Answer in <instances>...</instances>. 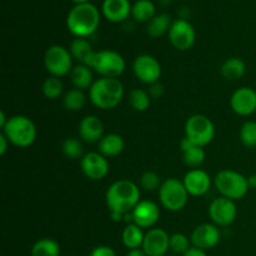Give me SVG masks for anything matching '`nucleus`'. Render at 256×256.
Here are the masks:
<instances>
[{"mask_svg":"<svg viewBox=\"0 0 256 256\" xmlns=\"http://www.w3.org/2000/svg\"><path fill=\"white\" fill-rule=\"evenodd\" d=\"M72 2H76V4H82V2H89L90 0H72Z\"/></svg>","mask_w":256,"mask_h":256,"instance_id":"nucleus-45","label":"nucleus"},{"mask_svg":"<svg viewBox=\"0 0 256 256\" xmlns=\"http://www.w3.org/2000/svg\"><path fill=\"white\" fill-rule=\"evenodd\" d=\"M100 24L99 9L92 2L75 4L66 16V26L76 38H86L94 34Z\"/></svg>","mask_w":256,"mask_h":256,"instance_id":"nucleus-2","label":"nucleus"},{"mask_svg":"<svg viewBox=\"0 0 256 256\" xmlns=\"http://www.w3.org/2000/svg\"><path fill=\"white\" fill-rule=\"evenodd\" d=\"M182 256H208V255H206V252H205V250L198 249V248L192 246V248H190V249L188 250L185 254H182Z\"/></svg>","mask_w":256,"mask_h":256,"instance_id":"nucleus-40","label":"nucleus"},{"mask_svg":"<svg viewBox=\"0 0 256 256\" xmlns=\"http://www.w3.org/2000/svg\"><path fill=\"white\" fill-rule=\"evenodd\" d=\"M190 239L192 245L198 249H212L220 242V230L218 229V225L205 222L195 228Z\"/></svg>","mask_w":256,"mask_h":256,"instance_id":"nucleus-16","label":"nucleus"},{"mask_svg":"<svg viewBox=\"0 0 256 256\" xmlns=\"http://www.w3.org/2000/svg\"><path fill=\"white\" fill-rule=\"evenodd\" d=\"M85 102H86V99H85L82 90L76 89V88L69 90L62 99V104L68 112H79L85 105Z\"/></svg>","mask_w":256,"mask_h":256,"instance_id":"nucleus-30","label":"nucleus"},{"mask_svg":"<svg viewBox=\"0 0 256 256\" xmlns=\"http://www.w3.org/2000/svg\"><path fill=\"white\" fill-rule=\"evenodd\" d=\"M44 64L52 76L62 78L72 70V56L70 50L62 45H52L44 55Z\"/></svg>","mask_w":256,"mask_h":256,"instance_id":"nucleus-9","label":"nucleus"},{"mask_svg":"<svg viewBox=\"0 0 256 256\" xmlns=\"http://www.w3.org/2000/svg\"><path fill=\"white\" fill-rule=\"evenodd\" d=\"M70 78H72V85L80 90L90 89L92 85L94 84L92 68L85 64H80L72 68V72H70Z\"/></svg>","mask_w":256,"mask_h":256,"instance_id":"nucleus-24","label":"nucleus"},{"mask_svg":"<svg viewBox=\"0 0 256 256\" xmlns=\"http://www.w3.org/2000/svg\"><path fill=\"white\" fill-rule=\"evenodd\" d=\"M125 142L119 134H108L99 142V152L105 158L118 156L124 152Z\"/></svg>","mask_w":256,"mask_h":256,"instance_id":"nucleus-22","label":"nucleus"},{"mask_svg":"<svg viewBox=\"0 0 256 256\" xmlns=\"http://www.w3.org/2000/svg\"><path fill=\"white\" fill-rule=\"evenodd\" d=\"M150 94L149 92L139 89H132L129 94V104L136 112H146L150 106Z\"/></svg>","mask_w":256,"mask_h":256,"instance_id":"nucleus-31","label":"nucleus"},{"mask_svg":"<svg viewBox=\"0 0 256 256\" xmlns=\"http://www.w3.org/2000/svg\"><path fill=\"white\" fill-rule=\"evenodd\" d=\"M155 5L152 0H136L132 5V15L136 22H149L155 16Z\"/></svg>","mask_w":256,"mask_h":256,"instance_id":"nucleus-27","label":"nucleus"},{"mask_svg":"<svg viewBox=\"0 0 256 256\" xmlns=\"http://www.w3.org/2000/svg\"><path fill=\"white\" fill-rule=\"evenodd\" d=\"M9 144H10L9 139L5 136L4 132H2V134H0V154L5 155V152H6L8 150V145Z\"/></svg>","mask_w":256,"mask_h":256,"instance_id":"nucleus-39","label":"nucleus"},{"mask_svg":"<svg viewBox=\"0 0 256 256\" xmlns=\"http://www.w3.org/2000/svg\"><path fill=\"white\" fill-rule=\"evenodd\" d=\"M238 210L234 200L219 196L212 200L209 206V216L218 226H228L236 219Z\"/></svg>","mask_w":256,"mask_h":256,"instance_id":"nucleus-12","label":"nucleus"},{"mask_svg":"<svg viewBox=\"0 0 256 256\" xmlns=\"http://www.w3.org/2000/svg\"><path fill=\"white\" fill-rule=\"evenodd\" d=\"M10 144L18 148H28L36 139V126L32 119L24 115L9 118V122L2 129Z\"/></svg>","mask_w":256,"mask_h":256,"instance_id":"nucleus-6","label":"nucleus"},{"mask_svg":"<svg viewBox=\"0 0 256 256\" xmlns=\"http://www.w3.org/2000/svg\"><path fill=\"white\" fill-rule=\"evenodd\" d=\"M126 256H148L145 254V252L142 250V248H139V249H132L129 250Z\"/></svg>","mask_w":256,"mask_h":256,"instance_id":"nucleus-41","label":"nucleus"},{"mask_svg":"<svg viewBox=\"0 0 256 256\" xmlns=\"http://www.w3.org/2000/svg\"><path fill=\"white\" fill-rule=\"evenodd\" d=\"M180 150L182 152V158H184V162L189 168L192 169H198L202 162H205V152L202 146L194 144L190 142L189 139L184 138L180 142Z\"/></svg>","mask_w":256,"mask_h":256,"instance_id":"nucleus-21","label":"nucleus"},{"mask_svg":"<svg viewBox=\"0 0 256 256\" xmlns=\"http://www.w3.org/2000/svg\"><path fill=\"white\" fill-rule=\"evenodd\" d=\"M215 136V126L212 120L202 114L190 116L185 122V138L194 144L204 148L212 142Z\"/></svg>","mask_w":256,"mask_h":256,"instance_id":"nucleus-8","label":"nucleus"},{"mask_svg":"<svg viewBox=\"0 0 256 256\" xmlns=\"http://www.w3.org/2000/svg\"><path fill=\"white\" fill-rule=\"evenodd\" d=\"M90 256H116V254L110 246L100 245V246H96L90 252Z\"/></svg>","mask_w":256,"mask_h":256,"instance_id":"nucleus-37","label":"nucleus"},{"mask_svg":"<svg viewBox=\"0 0 256 256\" xmlns=\"http://www.w3.org/2000/svg\"><path fill=\"white\" fill-rule=\"evenodd\" d=\"M140 184H142V189H145L146 192H154V190L160 189L162 182L156 172H145L140 178Z\"/></svg>","mask_w":256,"mask_h":256,"instance_id":"nucleus-36","label":"nucleus"},{"mask_svg":"<svg viewBox=\"0 0 256 256\" xmlns=\"http://www.w3.org/2000/svg\"><path fill=\"white\" fill-rule=\"evenodd\" d=\"M8 122H9V119L6 118V115H5L4 112H0V126H2V129H4L5 125L8 124Z\"/></svg>","mask_w":256,"mask_h":256,"instance_id":"nucleus-43","label":"nucleus"},{"mask_svg":"<svg viewBox=\"0 0 256 256\" xmlns=\"http://www.w3.org/2000/svg\"><path fill=\"white\" fill-rule=\"evenodd\" d=\"M172 24V22L169 14H166V12L156 14L149 22H148V35L152 38H155V39L162 36L165 32H169Z\"/></svg>","mask_w":256,"mask_h":256,"instance_id":"nucleus-25","label":"nucleus"},{"mask_svg":"<svg viewBox=\"0 0 256 256\" xmlns=\"http://www.w3.org/2000/svg\"><path fill=\"white\" fill-rule=\"evenodd\" d=\"M102 12L109 22H124L132 14V5L129 0H104Z\"/></svg>","mask_w":256,"mask_h":256,"instance_id":"nucleus-20","label":"nucleus"},{"mask_svg":"<svg viewBox=\"0 0 256 256\" xmlns=\"http://www.w3.org/2000/svg\"><path fill=\"white\" fill-rule=\"evenodd\" d=\"M42 89L45 98H48V99L50 100H55L62 94L64 85H62L60 78L49 76L44 82H42Z\"/></svg>","mask_w":256,"mask_h":256,"instance_id":"nucleus-32","label":"nucleus"},{"mask_svg":"<svg viewBox=\"0 0 256 256\" xmlns=\"http://www.w3.org/2000/svg\"><path fill=\"white\" fill-rule=\"evenodd\" d=\"M182 182L192 196H202L212 188V178L205 170L202 169H192L188 172Z\"/></svg>","mask_w":256,"mask_h":256,"instance_id":"nucleus-18","label":"nucleus"},{"mask_svg":"<svg viewBox=\"0 0 256 256\" xmlns=\"http://www.w3.org/2000/svg\"><path fill=\"white\" fill-rule=\"evenodd\" d=\"M85 65L94 69L102 78H118L125 72L126 62L122 55L114 50L92 52Z\"/></svg>","mask_w":256,"mask_h":256,"instance_id":"nucleus-4","label":"nucleus"},{"mask_svg":"<svg viewBox=\"0 0 256 256\" xmlns=\"http://www.w3.org/2000/svg\"><path fill=\"white\" fill-rule=\"evenodd\" d=\"M230 106L235 114L249 116L256 112V92L252 88L242 86L235 90L230 98Z\"/></svg>","mask_w":256,"mask_h":256,"instance_id":"nucleus-14","label":"nucleus"},{"mask_svg":"<svg viewBox=\"0 0 256 256\" xmlns=\"http://www.w3.org/2000/svg\"><path fill=\"white\" fill-rule=\"evenodd\" d=\"M62 149L65 156L69 158V159H79L80 156H82V152H84L82 144L75 138L65 139L62 145Z\"/></svg>","mask_w":256,"mask_h":256,"instance_id":"nucleus-34","label":"nucleus"},{"mask_svg":"<svg viewBox=\"0 0 256 256\" xmlns=\"http://www.w3.org/2000/svg\"><path fill=\"white\" fill-rule=\"evenodd\" d=\"M110 212L126 214L134 210L140 202V190L135 182L122 179L112 182L105 195Z\"/></svg>","mask_w":256,"mask_h":256,"instance_id":"nucleus-1","label":"nucleus"},{"mask_svg":"<svg viewBox=\"0 0 256 256\" xmlns=\"http://www.w3.org/2000/svg\"><path fill=\"white\" fill-rule=\"evenodd\" d=\"M134 224L142 229L152 228L160 218V209L154 202L150 200H140L139 204L132 212Z\"/></svg>","mask_w":256,"mask_h":256,"instance_id":"nucleus-17","label":"nucleus"},{"mask_svg":"<svg viewBox=\"0 0 256 256\" xmlns=\"http://www.w3.org/2000/svg\"><path fill=\"white\" fill-rule=\"evenodd\" d=\"M124 96V85L116 78H100L89 89L92 104L102 110L116 108Z\"/></svg>","mask_w":256,"mask_h":256,"instance_id":"nucleus-3","label":"nucleus"},{"mask_svg":"<svg viewBox=\"0 0 256 256\" xmlns=\"http://www.w3.org/2000/svg\"><path fill=\"white\" fill-rule=\"evenodd\" d=\"M248 182H249L250 189H256V175H250L248 178Z\"/></svg>","mask_w":256,"mask_h":256,"instance_id":"nucleus-44","label":"nucleus"},{"mask_svg":"<svg viewBox=\"0 0 256 256\" xmlns=\"http://www.w3.org/2000/svg\"><path fill=\"white\" fill-rule=\"evenodd\" d=\"M168 34H169V40L172 46L180 52H186L192 49L196 39L194 26L185 19H178L172 22Z\"/></svg>","mask_w":256,"mask_h":256,"instance_id":"nucleus-10","label":"nucleus"},{"mask_svg":"<svg viewBox=\"0 0 256 256\" xmlns=\"http://www.w3.org/2000/svg\"><path fill=\"white\" fill-rule=\"evenodd\" d=\"M132 70H134L135 76L144 84H154L159 82L162 76V65L158 62V59L149 54L139 55L134 60Z\"/></svg>","mask_w":256,"mask_h":256,"instance_id":"nucleus-11","label":"nucleus"},{"mask_svg":"<svg viewBox=\"0 0 256 256\" xmlns=\"http://www.w3.org/2000/svg\"><path fill=\"white\" fill-rule=\"evenodd\" d=\"M149 94L152 99H159V98H162V94H164V86H162L159 82H154V84L150 85Z\"/></svg>","mask_w":256,"mask_h":256,"instance_id":"nucleus-38","label":"nucleus"},{"mask_svg":"<svg viewBox=\"0 0 256 256\" xmlns=\"http://www.w3.org/2000/svg\"><path fill=\"white\" fill-rule=\"evenodd\" d=\"M245 70H246V65L240 58H229L222 62L220 72L224 79L236 82L240 78L244 76Z\"/></svg>","mask_w":256,"mask_h":256,"instance_id":"nucleus-23","label":"nucleus"},{"mask_svg":"<svg viewBox=\"0 0 256 256\" xmlns=\"http://www.w3.org/2000/svg\"><path fill=\"white\" fill-rule=\"evenodd\" d=\"M94 52L92 44L85 38H76L70 44V54L72 59L80 62V64H85L90 54Z\"/></svg>","mask_w":256,"mask_h":256,"instance_id":"nucleus-28","label":"nucleus"},{"mask_svg":"<svg viewBox=\"0 0 256 256\" xmlns=\"http://www.w3.org/2000/svg\"><path fill=\"white\" fill-rule=\"evenodd\" d=\"M214 184L222 196L234 200V202L242 199L250 189L248 178L230 169L218 172L214 179Z\"/></svg>","mask_w":256,"mask_h":256,"instance_id":"nucleus-5","label":"nucleus"},{"mask_svg":"<svg viewBox=\"0 0 256 256\" xmlns=\"http://www.w3.org/2000/svg\"><path fill=\"white\" fill-rule=\"evenodd\" d=\"M189 192L184 182L176 178H169L162 182L159 189V199L162 206L169 212H180L188 202Z\"/></svg>","mask_w":256,"mask_h":256,"instance_id":"nucleus-7","label":"nucleus"},{"mask_svg":"<svg viewBox=\"0 0 256 256\" xmlns=\"http://www.w3.org/2000/svg\"><path fill=\"white\" fill-rule=\"evenodd\" d=\"M142 250L148 256H164L170 249V236L164 229H150L145 234Z\"/></svg>","mask_w":256,"mask_h":256,"instance_id":"nucleus-15","label":"nucleus"},{"mask_svg":"<svg viewBox=\"0 0 256 256\" xmlns=\"http://www.w3.org/2000/svg\"><path fill=\"white\" fill-rule=\"evenodd\" d=\"M122 244L128 248L129 250L132 249H139L142 246V242H144L145 234L142 232V229L140 226H138L136 224H128L125 226L124 232L122 235Z\"/></svg>","mask_w":256,"mask_h":256,"instance_id":"nucleus-26","label":"nucleus"},{"mask_svg":"<svg viewBox=\"0 0 256 256\" xmlns=\"http://www.w3.org/2000/svg\"><path fill=\"white\" fill-rule=\"evenodd\" d=\"M60 245L55 240L44 238L32 245V256H59Z\"/></svg>","mask_w":256,"mask_h":256,"instance_id":"nucleus-29","label":"nucleus"},{"mask_svg":"<svg viewBox=\"0 0 256 256\" xmlns=\"http://www.w3.org/2000/svg\"><path fill=\"white\" fill-rule=\"evenodd\" d=\"M104 124L96 115H86L79 124V135L85 142H96L104 136Z\"/></svg>","mask_w":256,"mask_h":256,"instance_id":"nucleus-19","label":"nucleus"},{"mask_svg":"<svg viewBox=\"0 0 256 256\" xmlns=\"http://www.w3.org/2000/svg\"><path fill=\"white\" fill-rule=\"evenodd\" d=\"M240 142L246 148L256 146V122H246L240 129Z\"/></svg>","mask_w":256,"mask_h":256,"instance_id":"nucleus-33","label":"nucleus"},{"mask_svg":"<svg viewBox=\"0 0 256 256\" xmlns=\"http://www.w3.org/2000/svg\"><path fill=\"white\" fill-rule=\"evenodd\" d=\"M190 249V239L185 234L175 232L170 236V250L175 254H185Z\"/></svg>","mask_w":256,"mask_h":256,"instance_id":"nucleus-35","label":"nucleus"},{"mask_svg":"<svg viewBox=\"0 0 256 256\" xmlns=\"http://www.w3.org/2000/svg\"><path fill=\"white\" fill-rule=\"evenodd\" d=\"M82 172L85 176L92 180H102L109 172V162L108 159L100 152H88L82 158L80 162Z\"/></svg>","mask_w":256,"mask_h":256,"instance_id":"nucleus-13","label":"nucleus"},{"mask_svg":"<svg viewBox=\"0 0 256 256\" xmlns=\"http://www.w3.org/2000/svg\"><path fill=\"white\" fill-rule=\"evenodd\" d=\"M110 216H112V222H115L124 220V214H120V212H110Z\"/></svg>","mask_w":256,"mask_h":256,"instance_id":"nucleus-42","label":"nucleus"}]
</instances>
